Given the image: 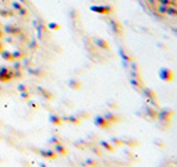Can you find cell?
Wrapping results in <instances>:
<instances>
[{
  "label": "cell",
  "instance_id": "1",
  "mask_svg": "<svg viewBox=\"0 0 177 167\" xmlns=\"http://www.w3.org/2000/svg\"><path fill=\"white\" fill-rule=\"evenodd\" d=\"M160 78L163 80H165V82H172L173 78H175V74L169 68H163L160 71Z\"/></svg>",
  "mask_w": 177,
  "mask_h": 167
},
{
  "label": "cell",
  "instance_id": "2",
  "mask_svg": "<svg viewBox=\"0 0 177 167\" xmlns=\"http://www.w3.org/2000/svg\"><path fill=\"white\" fill-rule=\"evenodd\" d=\"M95 124L99 128H102V130H107L108 127L111 126V123L108 122L104 116H96L95 118Z\"/></svg>",
  "mask_w": 177,
  "mask_h": 167
},
{
  "label": "cell",
  "instance_id": "3",
  "mask_svg": "<svg viewBox=\"0 0 177 167\" xmlns=\"http://www.w3.org/2000/svg\"><path fill=\"white\" fill-rule=\"evenodd\" d=\"M11 79H14V75H12L8 68L0 70V82H9Z\"/></svg>",
  "mask_w": 177,
  "mask_h": 167
},
{
  "label": "cell",
  "instance_id": "4",
  "mask_svg": "<svg viewBox=\"0 0 177 167\" xmlns=\"http://www.w3.org/2000/svg\"><path fill=\"white\" fill-rule=\"evenodd\" d=\"M144 95L148 98L149 102H152V103H156V94H154L152 90L149 88H144Z\"/></svg>",
  "mask_w": 177,
  "mask_h": 167
},
{
  "label": "cell",
  "instance_id": "5",
  "mask_svg": "<svg viewBox=\"0 0 177 167\" xmlns=\"http://www.w3.org/2000/svg\"><path fill=\"white\" fill-rule=\"evenodd\" d=\"M40 154L45 158H49V159H55V158L57 156L56 155V151H52V150H41Z\"/></svg>",
  "mask_w": 177,
  "mask_h": 167
},
{
  "label": "cell",
  "instance_id": "6",
  "mask_svg": "<svg viewBox=\"0 0 177 167\" xmlns=\"http://www.w3.org/2000/svg\"><path fill=\"white\" fill-rule=\"evenodd\" d=\"M104 118L107 119L108 122L111 123V124H112V123H117V122L120 120V118H117V116L114 115V114H112V112H107V114L104 115Z\"/></svg>",
  "mask_w": 177,
  "mask_h": 167
},
{
  "label": "cell",
  "instance_id": "7",
  "mask_svg": "<svg viewBox=\"0 0 177 167\" xmlns=\"http://www.w3.org/2000/svg\"><path fill=\"white\" fill-rule=\"evenodd\" d=\"M111 26H112V30H113L114 33H121V31H123V27L120 26V23H117L116 20H111Z\"/></svg>",
  "mask_w": 177,
  "mask_h": 167
},
{
  "label": "cell",
  "instance_id": "8",
  "mask_svg": "<svg viewBox=\"0 0 177 167\" xmlns=\"http://www.w3.org/2000/svg\"><path fill=\"white\" fill-rule=\"evenodd\" d=\"M49 122H51L52 124L59 126L63 123V118H60V116H57V115H49Z\"/></svg>",
  "mask_w": 177,
  "mask_h": 167
},
{
  "label": "cell",
  "instance_id": "9",
  "mask_svg": "<svg viewBox=\"0 0 177 167\" xmlns=\"http://www.w3.org/2000/svg\"><path fill=\"white\" fill-rule=\"evenodd\" d=\"M147 115L149 116V118H152V119H156L157 116H158V112H157L156 110H153V108L147 107Z\"/></svg>",
  "mask_w": 177,
  "mask_h": 167
},
{
  "label": "cell",
  "instance_id": "10",
  "mask_svg": "<svg viewBox=\"0 0 177 167\" xmlns=\"http://www.w3.org/2000/svg\"><path fill=\"white\" fill-rule=\"evenodd\" d=\"M96 44H97L100 48H104V49H109V44H108V43L105 42V40L97 39V40H96Z\"/></svg>",
  "mask_w": 177,
  "mask_h": 167
},
{
  "label": "cell",
  "instance_id": "11",
  "mask_svg": "<svg viewBox=\"0 0 177 167\" xmlns=\"http://www.w3.org/2000/svg\"><path fill=\"white\" fill-rule=\"evenodd\" d=\"M92 11H96V12H102V14H109L111 12V8L109 7H100V8H97V7H93L91 8Z\"/></svg>",
  "mask_w": 177,
  "mask_h": 167
},
{
  "label": "cell",
  "instance_id": "12",
  "mask_svg": "<svg viewBox=\"0 0 177 167\" xmlns=\"http://www.w3.org/2000/svg\"><path fill=\"white\" fill-rule=\"evenodd\" d=\"M0 54H2V58H3L4 60H14V59H12V52L4 51V49H3V51L0 52Z\"/></svg>",
  "mask_w": 177,
  "mask_h": 167
},
{
  "label": "cell",
  "instance_id": "13",
  "mask_svg": "<svg viewBox=\"0 0 177 167\" xmlns=\"http://www.w3.org/2000/svg\"><path fill=\"white\" fill-rule=\"evenodd\" d=\"M63 120H69V123H73V124H79L81 122L77 116H68V118H63Z\"/></svg>",
  "mask_w": 177,
  "mask_h": 167
},
{
  "label": "cell",
  "instance_id": "14",
  "mask_svg": "<svg viewBox=\"0 0 177 167\" xmlns=\"http://www.w3.org/2000/svg\"><path fill=\"white\" fill-rule=\"evenodd\" d=\"M100 146H101V147H104L105 150H107V151H109V153H112V151H113V146H111V144L108 143V142H105V140L100 142Z\"/></svg>",
  "mask_w": 177,
  "mask_h": 167
},
{
  "label": "cell",
  "instance_id": "15",
  "mask_svg": "<svg viewBox=\"0 0 177 167\" xmlns=\"http://www.w3.org/2000/svg\"><path fill=\"white\" fill-rule=\"evenodd\" d=\"M56 153L61 154V155H65V154H67V150L61 146V143H59V144H56Z\"/></svg>",
  "mask_w": 177,
  "mask_h": 167
},
{
  "label": "cell",
  "instance_id": "16",
  "mask_svg": "<svg viewBox=\"0 0 177 167\" xmlns=\"http://www.w3.org/2000/svg\"><path fill=\"white\" fill-rule=\"evenodd\" d=\"M69 86H71V87H72L73 90H79L80 86H81V83L77 82V80H71V82H69Z\"/></svg>",
  "mask_w": 177,
  "mask_h": 167
},
{
  "label": "cell",
  "instance_id": "17",
  "mask_svg": "<svg viewBox=\"0 0 177 167\" xmlns=\"http://www.w3.org/2000/svg\"><path fill=\"white\" fill-rule=\"evenodd\" d=\"M24 55L21 54L20 51H16V52H12V59H23Z\"/></svg>",
  "mask_w": 177,
  "mask_h": 167
},
{
  "label": "cell",
  "instance_id": "18",
  "mask_svg": "<svg viewBox=\"0 0 177 167\" xmlns=\"http://www.w3.org/2000/svg\"><path fill=\"white\" fill-rule=\"evenodd\" d=\"M0 14H2V16H4V17H7V16H14V12L7 11V10H0Z\"/></svg>",
  "mask_w": 177,
  "mask_h": 167
},
{
  "label": "cell",
  "instance_id": "19",
  "mask_svg": "<svg viewBox=\"0 0 177 167\" xmlns=\"http://www.w3.org/2000/svg\"><path fill=\"white\" fill-rule=\"evenodd\" d=\"M17 12H19V15H20V16H27V15H28L27 10H26V8H23V7H21V8H20V10H19Z\"/></svg>",
  "mask_w": 177,
  "mask_h": 167
},
{
  "label": "cell",
  "instance_id": "20",
  "mask_svg": "<svg viewBox=\"0 0 177 167\" xmlns=\"http://www.w3.org/2000/svg\"><path fill=\"white\" fill-rule=\"evenodd\" d=\"M112 143H114V144H121L123 143V139H119V138H112Z\"/></svg>",
  "mask_w": 177,
  "mask_h": 167
},
{
  "label": "cell",
  "instance_id": "21",
  "mask_svg": "<svg viewBox=\"0 0 177 167\" xmlns=\"http://www.w3.org/2000/svg\"><path fill=\"white\" fill-rule=\"evenodd\" d=\"M92 150L96 153V155H101V154H102V151L99 147H96V146H92Z\"/></svg>",
  "mask_w": 177,
  "mask_h": 167
},
{
  "label": "cell",
  "instance_id": "22",
  "mask_svg": "<svg viewBox=\"0 0 177 167\" xmlns=\"http://www.w3.org/2000/svg\"><path fill=\"white\" fill-rule=\"evenodd\" d=\"M48 28H52V30H59L60 27H59L56 23H49V24H48Z\"/></svg>",
  "mask_w": 177,
  "mask_h": 167
},
{
  "label": "cell",
  "instance_id": "23",
  "mask_svg": "<svg viewBox=\"0 0 177 167\" xmlns=\"http://www.w3.org/2000/svg\"><path fill=\"white\" fill-rule=\"evenodd\" d=\"M12 7H14L15 8V10H20V8H21V4H20V3H14V4H12Z\"/></svg>",
  "mask_w": 177,
  "mask_h": 167
},
{
  "label": "cell",
  "instance_id": "24",
  "mask_svg": "<svg viewBox=\"0 0 177 167\" xmlns=\"http://www.w3.org/2000/svg\"><path fill=\"white\" fill-rule=\"evenodd\" d=\"M2 51H3V43L0 42V52H2Z\"/></svg>",
  "mask_w": 177,
  "mask_h": 167
},
{
  "label": "cell",
  "instance_id": "25",
  "mask_svg": "<svg viewBox=\"0 0 177 167\" xmlns=\"http://www.w3.org/2000/svg\"><path fill=\"white\" fill-rule=\"evenodd\" d=\"M2 38H3V31L0 30V39H2Z\"/></svg>",
  "mask_w": 177,
  "mask_h": 167
},
{
  "label": "cell",
  "instance_id": "26",
  "mask_svg": "<svg viewBox=\"0 0 177 167\" xmlns=\"http://www.w3.org/2000/svg\"><path fill=\"white\" fill-rule=\"evenodd\" d=\"M0 26H2V24H0Z\"/></svg>",
  "mask_w": 177,
  "mask_h": 167
}]
</instances>
